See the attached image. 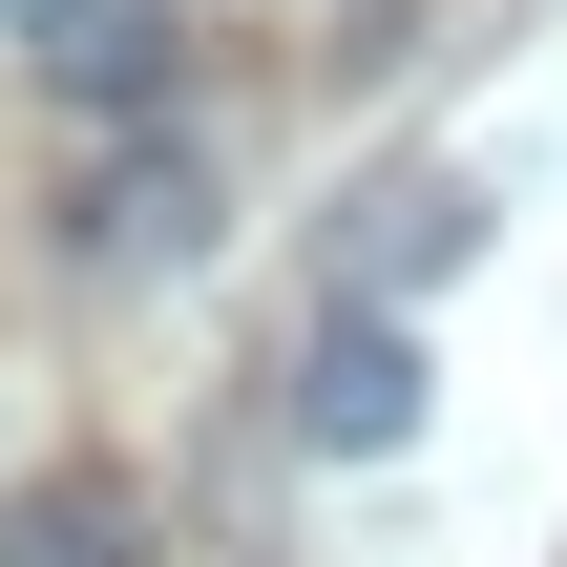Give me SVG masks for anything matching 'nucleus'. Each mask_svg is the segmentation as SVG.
Masks as SVG:
<instances>
[{
	"label": "nucleus",
	"instance_id": "1",
	"mask_svg": "<svg viewBox=\"0 0 567 567\" xmlns=\"http://www.w3.org/2000/svg\"><path fill=\"white\" fill-rule=\"evenodd\" d=\"M421 400H442V358H421V316H316V358H295V442L316 463H400L421 442Z\"/></svg>",
	"mask_w": 567,
	"mask_h": 567
},
{
	"label": "nucleus",
	"instance_id": "2",
	"mask_svg": "<svg viewBox=\"0 0 567 567\" xmlns=\"http://www.w3.org/2000/svg\"><path fill=\"white\" fill-rule=\"evenodd\" d=\"M63 231H84L105 274H189V252H210V147H126V168H105Z\"/></svg>",
	"mask_w": 567,
	"mask_h": 567
},
{
	"label": "nucleus",
	"instance_id": "3",
	"mask_svg": "<svg viewBox=\"0 0 567 567\" xmlns=\"http://www.w3.org/2000/svg\"><path fill=\"white\" fill-rule=\"evenodd\" d=\"M21 63L63 105H147L168 84V0H21Z\"/></svg>",
	"mask_w": 567,
	"mask_h": 567
},
{
	"label": "nucleus",
	"instance_id": "4",
	"mask_svg": "<svg viewBox=\"0 0 567 567\" xmlns=\"http://www.w3.org/2000/svg\"><path fill=\"white\" fill-rule=\"evenodd\" d=\"M463 252H484V189H442V168H421V189H379V210H358V274H379V316H400V295H421V274H463Z\"/></svg>",
	"mask_w": 567,
	"mask_h": 567
},
{
	"label": "nucleus",
	"instance_id": "5",
	"mask_svg": "<svg viewBox=\"0 0 567 567\" xmlns=\"http://www.w3.org/2000/svg\"><path fill=\"white\" fill-rule=\"evenodd\" d=\"M0 567H126V484H21L0 505Z\"/></svg>",
	"mask_w": 567,
	"mask_h": 567
}]
</instances>
